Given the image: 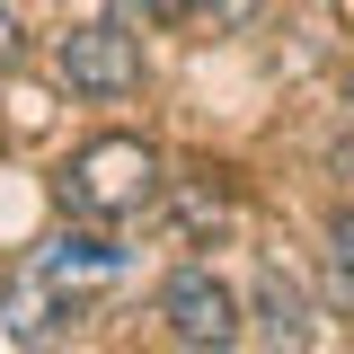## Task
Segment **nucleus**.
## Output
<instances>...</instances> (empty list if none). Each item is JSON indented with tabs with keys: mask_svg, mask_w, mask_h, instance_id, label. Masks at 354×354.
<instances>
[{
	"mask_svg": "<svg viewBox=\"0 0 354 354\" xmlns=\"http://www.w3.org/2000/svg\"><path fill=\"white\" fill-rule=\"evenodd\" d=\"M160 151L142 142V133H97V142H80L71 151V169H62V204L88 221H124L142 213V204H160Z\"/></svg>",
	"mask_w": 354,
	"mask_h": 354,
	"instance_id": "obj_1",
	"label": "nucleus"
},
{
	"mask_svg": "<svg viewBox=\"0 0 354 354\" xmlns=\"http://www.w3.org/2000/svg\"><path fill=\"white\" fill-rule=\"evenodd\" d=\"M160 319H169V337L186 354H230L248 337V310H239V292L221 283L213 266H177L160 283Z\"/></svg>",
	"mask_w": 354,
	"mask_h": 354,
	"instance_id": "obj_2",
	"label": "nucleus"
},
{
	"mask_svg": "<svg viewBox=\"0 0 354 354\" xmlns=\"http://www.w3.org/2000/svg\"><path fill=\"white\" fill-rule=\"evenodd\" d=\"M53 71L80 88V97H124L142 80V44L124 27H71V36L53 44Z\"/></svg>",
	"mask_w": 354,
	"mask_h": 354,
	"instance_id": "obj_3",
	"label": "nucleus"
},
{
	"mask_svg": "<svg viewBox=\"0 0 354 354\" xmlns=\"http://www.w3.org/2000/svg\"><path fill=\"white\" fill-rule=\"evenodd\" d=\"M27 266H36L44 283H53L62 301L80 310L88 292H106V283L124 274V248H115L106 230H62V239H44V248H36V257H27Z\"/></svg>",
	"mask_w": 354,
	"mask_h": 354,
	"instance_id": "obj_4",
	"label": "nucleus"
},
{
	"mask_svg": "<svg viewBox=\"0 0 354 354\" xmlns=\"http://www.w3.org/2000/svg\"><path fill=\"white\" fill-rule=\"evenodd\" d=\"M62 319H71V301H62V292H53V283H44L36 266H18V274H9V292H0V346H18V354H36L44 337H53V328H62Z\"/></svg>",
	"mask_w": 354,
	"mask_h": 354,
	"instance_id": "obj_5",
	"label": "nucleus"
},
{
	"mask_svg": "<svg viewBox=\"0 0 354 354\" xmlns=\"http://www.w3.org/2000/svg\"><path fill=\"white\" fill-rule=\"evenodd\" d=\"M257 328H266V346H274V354H301L310 337H319V328H310V292L283 274V266H266V274H257Z\"/></svg>",
	"mask_w": 354,
	"mask_h": 354,
	"instance_id": "obj_6",
	"label": "nucleus"
},
{
	"mask_svg": "<svg viewBox=\"0 0 354 354\" xmlns=\"http://www.w3.org/2000/svg\"><path fill=\"white\" fill-rule=\"evenodd\" d=\"M160 195H169V186H160ZM169 213H177V239H186V248H204V239L230 230V195H221L213 177H186V186L169 195Z\"/></svg>",
	"mask_w": 354,
	"mask_h": 354,
	"instance_id": "obj_7",
	"label": "nucleus"
},
{
	"mask_svg": "<svg viewBox=\"0 0 354 354\" xmlns=\"http://www.w3.org/2000/svg\"><path fill=\"white\" fill-rule=\"evenodd\" d=\"M328 274H337V292L354 301V213L328 221Z\"/></svg>",
	"mask_w": 354,
	"mask_h": 354,
	"instance_id": "obj_8",
	"label": "nucleus"
},
{
	"mask_svg": "<svg viewBox=\"0 0 354 354\" xmlns=\"http://www.w3.org/2000/svg\"><path fill=\"white\" fill-rule=\"evenodd\" d=\"M204 9H213V27H248L257 18V0H204Z\"/></svg>",
	"mask_w": 354,
	"mask_h": 354,
	"instance_id": "obj_9",
	"label": "nucleus"
},
{
	"mask_svg": "<svg viewBox=\"0 0 354 354\" xmlns=\"http://www.w3.org/2000/svg\"><path fill=\"white\" fill-rule=\"evenodd\" d=\"M133 9H142V18H195L204 0H133Z\"/></svg>",
	"mask_w": 354,
	"mask_h": 354,
	"instance_id": "obj_10",
	"label": "nucleus"
},
{
	"mask_svg": "<svg viewBox=\"0 0 354 354\" xmlns=\"http://www.w3.org/2000/svg\"><path fill=\"white\" fill-rule=\"evenodd\" d=\"M18 44H27V36H18V9L0 0V62H18Z\"/></svg>",
	"mask_w": 354,
	"mask_h": 354,
	"instance_id": "obj_11",
	"label": "nucleus"
},
{
	"mask_svg": "<svg viewBox=\"0 0 354 354\" xmlns=\"http://www.w3.org/2000/svg\"><path fill=\"white\" fill-rule=\"evenodd\" d=\"M346 115H354V80H346Z\"/></svg>",
	"mask_w": 354,
	"mask_h": 354,
	"instance_id": "obj_12",
	"label": "nucleus"
}]
</instances>
